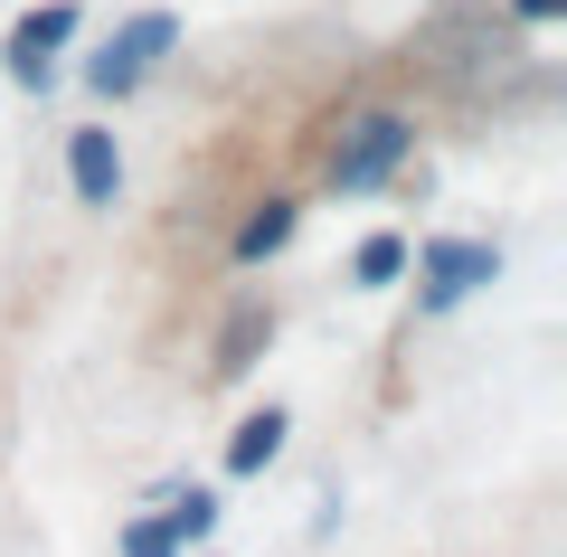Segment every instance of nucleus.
<instances>
[{
	"instance_id": "1",
	"label": "nucleus",
	"mask_w": 567,
	"mask_h": 557,
	"mask_svg": "<svg viewBox=\"0 0 567 557\" xmlns=\"http://www.w3.org/2000/svg\"><path fill=\"white\" fill-rule=\"evenodd\" d=\"M406 142H416V133H406L398 114L350 123V133H341V152H331V189H379V179L406 161Z\"/></svg>"
},
{
	"instance_id": "2",
	"label": "nucleus",
	"mask_w": 567,
	"mask_h": 557,
	"mask_svg": "<svg viewBox=\"0 0 567 557\" xmlns=\"http://www.w3.org/2000/svg\"><path fill=\"white\" fill-rule=\"evenodd\" d=\"M492 275H502V256H492V246L445 237V246H425V265H416V293H425V312H454V302H464L473 283H492Z\"/></svg>"
},
{
	"instance_id": "3",
	"label": "nucleus",
	"mask_w": 567,
	"mask_h": 557,
	"mask_svg": "<svg viewBox=\"0 0 567 557\" xmlns=\"http://www.w3.org/2000/svg\"><path fill=\"white\" fill-rule=\"evenodd\" d=\"M162 48H171V10H142V20L123 29L95 66H85V85H95V95H133V85L152 76V58H162Z\"/></svg>"
},
{
	"instance_id": "4",
	"label": "nucleus",
	"mask_w": 567,
	"mask_h": 557,
	"mask_svg": "<svg viewBox=\"0 0 567 557\" xmlns=\"http://www.w3.org/2000/svg\"><path fill=\"white\" fill-rule=\"evenodd\" d=\"M76 39V0H48V10H29L20 29H10V66H20V85H48V58Z\"/></svg>"
},
{
	"instance_id": "5",
	"label": "nucleus",
	"mask_w": 567,
	"mask_h": 557,
	"mask_svg": "<svg viewBox=\"0 0 567 557\" xmlns=\"http://www.w3.org/2000/svg\"><path fill=\"white\" fill-rule=\"evenodd\" d=\"M66 171H76V199L85 208H114V189H123L114 133H76V142H66Z\"/></svg>"
},
{
	"instance_id": "6",
	"label": "nucleus",
	"mask_w": 567,
	"mask_h": 557,
	"mask_svg": "<svg viewBox=\"0 0 567 557\" xmlns=\"http://www.w3.org/2000/svg\"><path fill=\"white\" fill-rule=\"evenodd\" d=\"M275 444H284V406H265V416L237 425V444H227V473H265V463H275Z\"/></svg>"
},
{
	"instance_id": "7",
	"label": "nucleus",
	"mask_w": 567,
	"mask_h": 557,
	"mask_svg": "<svg viewBox=\"0 0 567 557\" xmlns=\"http://www.w3.org/2000/svg\"><path fill=\"white\" fill-rule=\"evenodd\" d=\"M284 237H293V199H265V208H256V218H246V227H237V256H246V265H256V256H275V246H284Z\"/></svg>"
},
{
	"instance_id": "8",
	"label": "nucleus",
	"mask_w": 567,
	"mask_h": 557,
	"mask_svg": "<svg viewBox=\"0 0 567 557\" xmlns=\"http://www.w3.org/2000/svg\"><path fill=\"white\" fill-rule=\"evenodd\" d=\"M162 529H171V538L189 548V538H208V529H218V501H208V492H181V501L162 510Z\"/></svg>"
},
{
	"instance_id": "9",
	"label": "nucleus",
	"mask_w": 567,
	"mask_h": 557,
	"mask_svg": "<svg viewBox=\"0 0 567 557\" xmlns=\"http://www.w3.org/2000/svg\"><path fill=\"white\" fill-rule=\"evenodd\" d=\"M350 275H360V283H398L406 275V237H369L360 256H350Z\"/></svg>"
},
{
	"instance_id": "10",
	"label": "nucleus",
	"mask_w": 567,
	"mask_h": 557,
	"mask_svg": "<svg viewBox=\"0 0 567 557\" xmlns=\"http://www.w3.org/2000/svg\"><path fill=\"white\" fill-rule=\"evenodd\" d=\"M123 557H181V538L162 519H142V529H123Z\"/></svg>"
},
{
	"instance_id": "11",
	"label": "nucleus",
	"mask_w": 567,
	"mask_h": 557,
	"mask_svg": "<svg viewBox=\"0 0 567 557\" xmlns=\"http://www.w3.org/2000/svg\"><path fill=\"white\" fill-rule=\"evenodd\" d=\"M256 331H265V321H256V312H237V331H227V350H218V379H237V369H246V350H256Z\"/></svg>"
},
{
	"instance_id": "12",
	"label": "nucleus",
	"mask_w": 567,
	"mask_h": 557,
	"mask_svg": "<svg viewBox=\"0 0 567 557\" xmlns=\"http://www.w3.org/2000/svg\"><path fill=\"white\" fill-rule=\"evenodd\" d=\"M558 10H567V0H520V20H558Z\"/></svg>"
}]
</instances>
